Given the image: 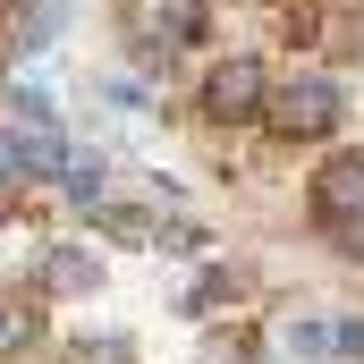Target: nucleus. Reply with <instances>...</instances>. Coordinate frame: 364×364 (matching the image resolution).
<instances>
[{
	"label": "nucleus",
	"instance_id": "20e7f679",
	"mask_svg": "<svg viewBox=\"0 0 364 364\" xmlns=\"http://www.w3.org/2000/svg\"><path fill=\"white\" fill-rule=\"evenodd\" d=\"M93 279H102V263L77 255V246H51V255H43V288H51V296H85Z\"/></svg>",
	"mask_w": 364,
	"mask_h": 364
},
{
	"label": "nucleus",
	"instance_id": "6e6552de",
	"mask_svg": "<svg viewBox=\"0 0 364 364\" xmlns=\"http://www.w3.org/2000/svg\"><path fill=\"white\" fill-rule=\"evenodd\" d=\"M43 331H34V314L26 305H0V356H17V348H34Z\"/></svg>",
	"mask_w": 364,
	"mask_h": 364
},
{
	"label": "nucleus",
	"instance_id": "9b49d317",
	"mask_svg": "<svg viewBox=\"0 0 364 364\" xmlns=\"http://www.w3.org/2000/svg\"><path fill=\"white\" fill-rule=\"evenodd\" d=\"M9 178H26V170H17V127H0V186Z\"/></svg>",
	"mask_w": 364,
	"mask_h": 364
},
{
	"label": "nucleus",
	"instance_id": "f03ea898",
	"mask_svg": "<svg viewBox=\"0 0 364 364\" xmlns=\"http://www.w3.org/2000/svg\"><path fill=\"white\" fill-rule=\"evenodd\" d=\"M314 212H322L331 229H356L364 220V153H331V161L314 170Z\"/></svg>",
	"mask_w": 364,
	"mask_h": 364
},
{
	"label": "nucleus",
	"instance_id": "f257e3e1",
	"mask_svg": "<svg viewBox=\"0 0 364 364\" xmlns=\"http://www.w3.org/2000/svg\"><path fill=\"white\" fill-rule=\"evenodd\" d=\"M272 127L279 136H331L339 127V85L331 77H288L272 102Z\"/></svg>",
	"mask_w": 364,
	"mask_h": 364
},
{
	"label": "nucleus",
	"instance_id": "9d476101",
	"mask_svg": "<svg viewBox=\"0 0 364 364\" xmlns=\"http://www.w3.org/2000/svg\"><path fill=\"white\" fill-rule=\"evenodd\" d=\"M220 296H237V272H212V279H203V288H195V314L220 305Z\"/></svg>",
	"mask_w": 364,
	"mask_h": 364
},
{
	"label": "nucleus",
	"instance_id": "0eeeda50",
	"mask_svg": "<svg viewBox=\"0 0 364 364\" xmlns=\"http://www.w3.org/2000/svg\"><path fill=\"white\" fill-rule=\"evenodd\" d=\"M68 195H77V212H102V161H85V153H68Z\"/></svg>",
	"mask_w": 364,
	"mask_h": 364
},
{
	"label": "nucleus",
	"instance_id": "1a4fd4ad",
	"mask_svg": "<svg viewBox=\"0 0 364 364\" xmlns=\"http://www.w3.org/2000/svg\"><path fill=\"white\" fill-rule=\"evenodd\" d=\"M331 364H364V322H339V339H331Z\"/></svg>",
	"mask_w": 364,
	"mask_h": 364
},
{
	"label": "nucleus",
	"instance_id": "423d86ee",
	"mask_svg": "<svg viewBox=\"0 0 364 364\" xmlns=\"http://www.w3.org/2000/svg\"><path fill=\"white\" fill-rule=\"evenodd\" d=\"M144 26H153L161 43H195V34H203V0H153Z\"/></svg>",
	"mask_w": 364,
	"mask_h": 364
},
{
	"label": "nucleus",
	"instance_id": "7ed1b4c3",
	"mask_svg": "<svg viewBox=\"0 0 364 364\" xmlns=\"http://www.w3.org/2000/svg\"><path fill=\"white\" fill-rule=\"evenodd\" d=\"M203 110L229 119V127L255 119V110H263V68H255V60H220V68L203 77Z\"/></svg>",
	"mask_w": 364,
	"mask_h": 364
},
{
	"label": "nucleus",
	"instance_id": "39448f33",
	"mask_svg": "<svg viewBox=\"0 0 364 364\" xmlns=\"http://www.w3.org/2000/svg\"><path fill=\"white\" fill-rule=\"evenodd\" d=\"M279 339H288V348H279L288 364H331V339H339V322H331V314H305V322H288Z\"/></svg>",
	"mask_w": 364,
	"mask_h": 364
}]
</instances>
